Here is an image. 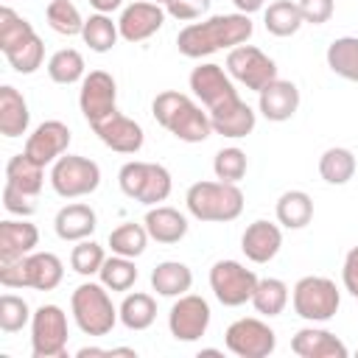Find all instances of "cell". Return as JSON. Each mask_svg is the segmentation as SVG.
<instances>
[{
    "mask_svg": "<svg viewBox=\"0 0 358 358\" xmlns=\"http://www.w3.org/2000/svg\"><path fill=\"white\" fill-rule=\"evenodd\" d=\"M255 25L249 20V14H215L204 22H190L187 28L179 31L176 36V48L182 56L187 59H201L210 56L215 50H232L238 45H243L252 36Z\"/></svg>",
    "mask_w": 358,
    "mask_h": 358,
    "instance_id": "6da1fadb",
    "label": "cell"
},
{
    "mask_svg": "<svg viewBox=\"0 0 358 358\" xmlns=\"http://www.w3.org/2000/svg\"><path fill=\"white\" fill-rule=\"evenodd\" d=\"M151 112L162 129H168L182 143H204L213 134L210 112H201L199 103H193L185 92L165 90L154 98Z\"/></svg>",
    "mask_w": 358,
    "mask_h": 358,
    "instance_id": "7a4b0ae2",
    "label": "cell"
},
{
    "mask_svg": "<svg viewBox=\"0 0 358 358\" xmlns=\"http://www.w3.org/2000/svg\"><path fill=\"white\" fill-rule=\"evenodd\" d=\"M187 213L199 221L227 224L243 213V193L232 182H196L187 187L185 196Z\"/></svg>",
    "mask_w": 358,
    "mask_h": 358,
    "instance_id": "3957f363",
    "label": "cell"
},
{
    "mask_svg": "<svg viewBox=\"0 0 358 358\" xmlns=\"http://www.w3.org/2000/svg\"><path fill=\"white\" fill-rule=\"evenodd\" d=\"M64 277V266L53 252H31L14 263L0 266V282L6 288L53 291Z\"/></svg>",
    "mask_w": 358,
    "mask_h": 358,
    "instance_id": "277c9868",
    "label": "cell"
},
{
    "mask_svg": "<svg viewBox=\"0 0 358 358\" xmlns=\"http://www.w3.org/2000/svg\"><path fill=\"white\" fill-rule=\"evenodd\" d=\"M70 308L78 330L87 336H106L120 319L103 282H81L70 296Z\"/></svg>",
    "mask_w": 358,
    "mask_h": 358,
    "instance_id": "5b68a950",
    "label": "cell"
},
{
    "mask_svg": "<svg viewBox=\"0 0 358 358\" xmlns=\"http://www.w3.org/2000/svg\"><path fill=\"white\" fill-rule=\"evenodd\" d=\"M117 185L140 204H159L171 196V173L159 162H126L117 173Z\"/></svg>",
    "mask_w": 358,
    "mask_h": 358,
    "instance_id": "8992f818",
    "label": "cell"
},
{
    "mask_svg": "<svg viewBox=\"0 0 358 358\" xmlns=\"http://www.w3.org/2000/svg\"><path fill=\"white\" fill-rule=\"evenodd\" d=\"M50 185L62 199H81L98 190L101 185V168L98 162L78 157V154H62L53 162L50 171Z\"/></svg>",
    "mask_w": 358,
    "mask_h": 358,
    "instance_id": "52a82bcc",
    "label": "cell"
},
{
    "mask_svg": "<svg viewBox=\"0 0 358 358\" xmlns=\"http://www.w3.org/2000/svg\"><path fill=\"white\" fill-rule=\"evenodd\" d=\"M291 302H294L296 316H302L308 322H327V319L336 316V310L341 305V296H338V288H336L333 280H327V277H302L294 285Z\"/></svg>",
    "mask_w": 358,
    "mask_h": 358,
    "instance_id": "ba28073f",
    "label": "cell"
},
{
    "mask_svg": "<svg viewBox=\"0 0 358 358\" xmlns=\"http://www.w3.org/2000/svg\"><path fill=\"white\" fill-rule=\"evenodd\" d=\"M34 358H62L67 352V313L59 305H39L31 316Z\"/></svg>",
    "mask_w": 358,
    "mask_h": 358,
    "instance_id": "9c48e42d",
    "label": "cell"
},
{
    "mask_svg": "<svg viewBox=\"0 0 358 358\" xmlns=\"http://www.w3.org/2000/svg\"><path fill=\"white\" fill-rule=\"evenodd\" d=\"M210 288L221 305L238 308L243 302H252V294L257 288V274L238 260H218L210 268Z\"/></svg>",
    "mask_w": 358,
    "mask_h": 358,
    "instance_id": "30bf717a",
    "label": "cell"
},
{
    "mask_svg": "<svg viewBox=\"0 0 358 358\" xmlns=\"http://www.w3.org/2000/svg\"><path fill=\"white\" fill-rule=\"evenodd\" d=\"M227 73L235 81H241L246 90L260 92L266 84H271L277 78V64L260 48L243 42L227 53Z\"/></svg>",
    "mask_w": 358,
    "mask_h": 358,
    "instance_id": "8fae6325",
    "label": "cell"
},
{
    "mask_svg": "<svg viewBox=\"0 0 358 358\" xmlns=\"http://www.w3.org/2000/svg\"><path fill=\"white\" fill-rule=\"evenodd\" d=\"M224 344L238 358H268L274 352L277 336L266 322L249 316V319H238L227 327Z\"/></svg>",
    "mask_w": 358,
    "mask_h": 358,
    "instance_id": "7c38bea8",
    "label": "cell"
},
{
    "mask_svg": "<svg viewBox=\"0 0 358 358\" xmlns=\"http://www.w3.org/2000/svg\"><path fill=\"white\" fill-rule=\"evenodd\" d=\"M78 106H81V115L87 117L90 126L115 115L117 112V84H115V78L106 70H92L90 76H84L81 92H78Z\"/></svg>",
    "mask_w": 358,
    "mask_h": 358,
    "instance_id": "4fadbf2b",
    "label": "cell"
},
{
    "mask_svg": "<svg viewBox=\"0 0 358 358\" xmlns=\"http://www.w3.org/2000/svg\"><path fill=\"white\" fill-rule=\"evenodd\" d=\"M168 327L176 341H199L210 327V305L204 296L182 294L168 313Z\"/></svg>",
    "mask_w": 358,
    "mask_h": 358,
    "instance_id": "5bb4252c",
    "label": "cell"
},
{
    "mask_svg": "<svg viewBox=\"0 0 358 358\" xmlns=\"http://www.w3.org/2000/svg\"><path fill=\"white\" fill-rule=\"evenodd\" d=\"M190 90L207 106V112L210 109H218L221 103H227L232 98H238V90H235L232 78L224 73L221 64H213V62L193 67V73H190Z\"/></svg>",
    "mask_w": 358,
    "mask_h": 358,
    "instance_id": "9a60e30c",
    "label": "cell"
},
{
    "mask_svg": "<svg viewBox=\"0 0 358 358\" xmlns=\"http://www.w3.org/2000/svg\"><path fill=\"white\" fill-rule=\"evenodd\" d=\"M162 22H165V8L159 3L137 0L123 8V14L117 20V31L126 42H143V39L154 36L162 28Z\"/></svg>",
    "mask_w": 358,
    "mask_h": 358,
    "instance_id": "2e32d148",
    "label": "cell"
},
{
    "mask_svg": "<svg viewBox=\"0 0 358 358\" xmlns=\"http://www.w3.org/2000/svg\"><path fill=\"white\" fill-rule=\"evenodd\" d=\"M67 145H70V129L62 120H45L28 134L25 154L34 162L48 165V162H56L62 154H67Z\"/></svg>",
    "mask_w": 358,
    "mask_h": 358,
    "instance_id": "e0dca14e",
    "label": "cell"
},
{
    "mask_svg": "<svg viewBox=\"0 0 358 358\" xmlns=\"http://www.w3.org/2000/svg\"><path fill=\"white\" fill-rule=\"evenodd\" d=\"M92 131L101 137V143H103L106 148H112V151H117V154H137V151L143 148V140H145L140 123H134L131 117H126V115H120V112H115V115H109L106 120L95 123Z\"/></svg>",
    "mask_w": 358,
    "mask_h": 358,
    "instance_id": "ac0fdd59",
    "label": "cell"
},
{
    "mask_svg": "<svg viewBox=\"0 0 358 358\" xmlns=\"http://www.w3.org/2000/svg\"><path fill=\"white\" fill-rule=\"evenodd\" d=\"M257 106L263 112L266 120L271 123H282V120H291L294 112L299 109V90L294 81H285V78H274L271 84H266L260 92H257Z\"/></svg>",
    "mask_w": 358,
    "mask_h": 358,
    "instance_id": "d6986e66",
    "label": "cell"
},
{
    "mask_svg": "<svg viewBox=\"0 0 358 358\" xmlns=\"http://www.w3.org/2000/svg\"><path fill=\"white\" fill-rule=\"evenodd\" d=\"M210 123H213V131L215 134H224V137L238 140V137L252 134L257 117H255V112H252V106L246 101L232 98V101L221 103L218 109H210Z\"/></svg>",
    "mask_w": 358,
    "mask_h": 358,
    "instance_id": "ffe728a7",
    "label": "cell"
},
{
    "mask_svg": "<svg viewBox=\"0 0 358 358\" xmlns=\"http://www.w3.org/2000/svg\"><path fill=\"white\" fill-rule=\"evenodd\" d=\"M282 246V232L271 221H252L241 235V249L252 263H268Z\"/></svg>",
    "mask_w": 358,
    "mask_h": 358,
    "instance_id": "44dd1931",
    "label": "cell"
},
{
    "mask_svg": "<svg viewBox=\"0 0 358 358\" xmlns=\"http://www.w3.org/2000/svg\"><path fill=\"white\" fill-rule=\"evenodd\" d=\"M291 350L299 358H347V347L338 336L322 327H302L291 338Z\"/></svg>",
    "mask_w": 358,
    "mask_h": 358,
    "instance_id": "7402d4cb",
    "label": "cell"
},
{
    "mask_svg": "<svg viewBox=\"0 0 358 358\" xmlns=\"http://www.w3.org/2000/svg\"><path fill=\"white\" fill-rule=\"evenodd\" d=\"M39 243V229L31 221H3L0 224V266L14 263L34 252Z\"/></svg>",
    "mask_w": 358,
    "mask_h": 358,
    "instance_id": "603a6c76",
    "label": "cell"
},
{
    "mask_svg": "<svg viewBox=\"0 0 358 358\" xmlns=\"http://www.w3.org/2000/svg\"><path fill=\"white\" fill-rule=\"evenodd\" d=\"M53 227H56V235L62 241H84V238H90L95 232L98 218H95V210L90 204H78L76 201V204H67V207H62L56 213Z\"/></svg>",
    "mask_w": 358,
    "mask_h": 358,
    "instance_id": "cb8c5ba5",
    "label": "cell"
},
{
    "mask_svg": "<svg viewBox=\"0 0 358 358\" xmlns=\"http://www.w3.org/2000/svg\"><path fill=\"white\" fill-rule=\"evenodd\" d=\"M28 123H31V112L25 98L11 84H3L0 87V134L20 137L28 131Z\"/></svg>",
    "mask_w": 358,
    "mask_h": 358,
    "instance_id": "d4e9b609",
    "label": "cell"
},
{
    "mask_svg": "<svg viewBox=\"0 0 358 358\" xmlns=\"http://www.w3.org/2000/svg\"><path fill=\"white\" fill-rule=\"evenodd\" d=\"M143 224L157 243H179L187 235V218L173 207H151Z\"/></svg>",
    "mask_w": 358,
    "mask_h": 358,
    "instance_id": "484cf974",
    "label": "cell"
},
{
    "mask_svg": "<svg viewBox=\"0 0 358 358\" xmlns=\"http://www.w3.org/2000/svg\"><path fill=\"white\" fill-rule=\"evenodd\" d=\"M3 56L8 59V64H11L17 73L31 76V73H36V70L42 67V62H45V45H42V39L36 36V31H28L22 39L11 42L8 48H3Z\"/></svg>",
    "mask_w": 358,
    "mask_h": 358,
    "instance_id": "4316f807",
    "label": "cell"
},
{
    "mask_svg": "<svg viewBox=\"0 0 358 358\" xmlns=\"http://www.w3.org/2000/svg\"><path fill=\"white\" fill-rule=\"evenodd\" d=\"M193 285V271L179 260H165L151 271V288L159 296H182Z\"/></svg>",
    "mask_w": 358,
    "mask_h": 358,
    "instance_id": "83f0119b",
    "label": "cell"
},
{
    "mask_svg": "<svg viewBox=\"0 0 358 358\" xmlns=\"http://www.w3.org/2000/svg\"><path fill=\"white\" fill-rule=\"evenodd\" d=\"M6 182L14 185V187H20L28 196H39L42 182H45V165L34 162L25 151L22 154H14L8 159V165H6Z\"/></svg>",
    "mask_w": 358,
    "mask_h": 358,
    "instance_id": "f1b7e54d",
    "label": "cell"
},
{
    "mask_svg": "<svg viewBox=\"0 0 358 358\" xmlns=\"http://www.w3.org/2000/svg\"><path fill=\"white\" fill-rule=\"evenodd\" d=\"M313 218V199L305 190H285L277 199V221L285 229H302Z\"/></svg>",
    "mask_w": 358,
    "mask_h": 358,
    "instance_id": "f546056e",
    "label": "cell"
},
{
    "mask_svg": "<svg viewBox=\"0 0 358 358\" xmlns=\"http://www.w3.org/2000/svg\"><path fill=\"white\" fill-rule=\"evenodd\" d=\"M117 316L129 330H148L157 319V302L151 294H143V291L126 294V299L117 308Z\"/></svg>",
    "mask_w": 358,
    "mask_h": 358,
    "instance_id": "4dcf8cb0",
    "label": "cell"
},
{
    "mask_svg": "<svg viewBox=\"0 0 358 358\" xmlns=\"http://www.w3.org/2000/svg\"><path fill=\"white\" fill-rule=\"evenodd\" d=\"M355 168H358L355 154L350 148H341V145L327 148L319 159V173L327 185H347L355 176Z\"/></svg>",
    "mask_w": 358,
    "mask_h": 358,
    "instance_id": "1f68e13d",
    "label": "cell"
},
{
    "mask_svg": "<svg viewBox=\"0 0 358 358\" xmlns=\"http://www.w3.org/2000/svg\"><path fill=\"white\" fill-rule=\"evenodd\" d=\"M327 67L347 81H358V36L333 39L327 48Z\"/></svg>",
    "mask_w": 358,
    "mask_h": 358,
    "instance_id": "d6a6232c",
    "label": "cell"
},
{
    "mask_svg": "<svg viewBox=\"0 0 358 358\" xmlns=\"http://www.w3.org/2000/svg\"><path fill=\"white\" fill-rule=\"evenodd\" d=\"M263 22H266V31L268 34H274V36H291V34L299 31V25L305 20H302V11H299V3L274 0V3H268L266 14H263Z\"/></svg>",
    "mask_w": 358,
    "mask_h": 358,
    "instance_id": "836d02e7",
    "label": "cell"
},
{
    "mask_svg": "<svg viewBox=\"0 0 358 358\" xmlns=\"http://www.w3.org/2000/svg\"><path fill=\"white\" fill-rule=\"evenodd\" d=\"M148 229L145 224H134V221H126L120 227H115L109 232V249L112 255H123V257H140L148 246Z\"/></svg>",
    "mask_w": 358,
    "mask_h": 358,
    "instance_id": "e575fe53",
    "label": "cell"
},
{
    "mask_svg": "<svg viewBox=\"0 0 358 358\" xmlns=\"http://www.w3.org/2000/svg\"><path fill=\"white\" fill-rule=\"evenodd\" d=\"M252 305L257 313L263 316H280L288 305V285L277 277H266V280H257V288L252 294Z\"/></svg>",
    "mask_w": 358,
    "mask_h": 358,
    "instance_id": "d590c367",
    "label": "cell"
},
{
    "mask_svg": "<svg viewBox=\"0 0 358 358\" xmlns=\"http://www.w3.org/2000/svg\"><path fill=\"white\" fill-rule=\"evenodd\" d=\"M120 31H117V22H112V17L106 14H92L90 20H84V28H81V39L84 45H90V50L95 53H106L115 48Z\"/></svg>",
    "mask_w": 358,
    "mask_h": 358,
    "instance_id": "8d00e7d4",
    "label": "cell"
},
{
    "mask_svg": "<svg viewBox=\"0 0 358 358\" xmlns=\"http://www.w3.org/2000/svg\"><path fill=\"white\" fill-rule=\"evenodd\" d=\"M48 76L56 84H76L84 81V56L73 48H62L48 59Z\"/></svg>",
    "mask_w": 358,
    "mask_h": 358,
    "instance_id": "74e56055",
    "label": "cell"
},
{
    "mask_svg": "<svg viewBox=\"0 0 358 358\" xmlns=\"http://www.w3.org/2000/svg\"><path fill=\"white\" fill-rule=\"evenodd\" d=\"M101 282L109 288V291H129L137 280V268L131 263V257H123V255H112L103 260L101 271H98Z\"/></svg>",
    "mask_w": 358,
    "mask_h": 358,
    "instance_id": "f35d334b",
    "label": "cell"
},
{
    "mask_svg": "<svg viewBox=\"0 0 358 358\" xmlns=\"http://www.w3.org/2000/svg\"><path fill=\"white\" fill-rule=\"evenodd\" d=\"M45 17H48V25L64 36H76L84 28V20L70 0H50L45 8Z\"/></svg>",
    "mask_w": 358,
    "mask_h": 358,
    "instance_id": "ab89813d",
    "label": "cell"
},
{
    "mask_svg": "<svg viewBox=\"0 0 358 358\" xmlns=\"http://www.w3.org/2000/svg\"><path fill=\"white\" fill-rule=\"evenodd\" d=\"M213 171H215V179L238 185L246 176V154L241 148H235V145L221 148L215 154V159H213Z\"/></svg>",
    "mask_w": 358,
    "mask_h": 358,
    "instance_id": "60d3db41",
    "label": "cell"
},
{
    "mask_svg": "<svg viewBox=\"0 0 358 358\" xmlns=\"http://www.w3.org/2000/svg\"><path fill=\"white\" fill-rule=\"evenodd\" d=\"M31 310L28 302L17 294H3L0 296V330L3 333H17L31 322Z\"/></svg>",
    "mask_w": 358,
    "mask_h": 358,
    "instance_id": "b9f144b4",
    "label": "cell"
},
{
    "mask_svg": "<svg viewBox=\"0 0 358 358\" xmlns=\"http://www.w3.org/2000/svg\"><path fill=\"white\" fill-rule=\"evenodd\" d=\"M106 255H103V246H98L95 241H78V246H73V255H70V266L73 271L90 277V274H98L101 266H103Z\"/></svg>",
    "mask_w": 358,
    "mask_h": 358,
    "instance_id": "7bdbcfd3",
    "label": "cell"
},
{
    "mask_svg": "<svg viewBox=\"0 0 358 358\" xmlns=\"http://www.w3.org/2000/svg\"><path fill=\"white\" fill-rule=\"evenodd\" d=\"M28 31H34V25H31L25 17H20V14H17L14 8H8V6L0 8V50L8 48L11 42L22 39Z\"/></svg>",
    "mask_w": 358,
    "mask_h": 358,
    "instance_id": "ee69618b",
    "label": "cell"
},
{
    "mask_svg": "<svg viewBox=\"0 0 358 358\" xmlns=\"http://www.w3.org/2000/svg\"><path fill=\"white\" fill-rule=\"evenodd\" d=\"M3 207L8 213L20 215V218H28V215L36 213V196H28L20 187H14V185L6 182V187H3Z\"/></svg>",
    "mask_w": 358,
    "mask_h": 358,
    "instance_id": "f6af8a7d",
    "label": "cell"
},
{
    "mask_svg": "<svg viewBox=\"0 0 358 358\" xmlns=\"http://www.w3.org/2000/svg\"><path fill=\"white\" fill-rule=\"evenodd\" d=\"M207 8H210V0H171V3H165V14H171L173 20H182V22L199 20Z\"/></svg>",
    "mask_w": 358,
    "mask_h": 358,
    "instance_id": "bcb514c9",
    "label": "cell"
},
{
    "mask_svg": "<svg viewBox=\"0 0 358 358\" xmlns=\"http://www.w3.org/2000/svg\"><path fill=\"white\" fill-rule=\"evenodd\" d=\"M333 8H336V0H299V11H302V20L310 22V25H322L333 17Z\"/></svg>",
    "mask_w": 358,
    "mask_h": 358,
    "instance_id": "7dc6e473",
    "label": "cell"
},
{
    "mask_svg": "<svg viewBox=\"0 0 358 358\" xmlns=\"http://www.w3.org/2000/svg\"><path fill=\"white\" fill-rule=\"evenodd\" d=\"M341 280H344V288L358 296V246H352L344 257V268H341Z\"/></svg>",
    "mask_w": 358,
    "mask_h": 358,
    "instance_id": "c3c4849f",
    "label": "cell"
},
{
    "mask_svg": "<svg viewBox=\"0 0 358 358\" xmlns=\"http://www.w3.org/2000/svg\"><path fill=\"white\" fill-rule=\"evenodd\" d=\"M232 3H235V8H238L241 14H255V11L263 8L266 0H232Z\"/></svg>",
    "mask_w": 358,
    "mask_h": 358,
    "instance_id": "681fc988",
    "label": "cell"
},
{
    "mask_svg": "<svg viewBox=\"0 0 358 358\" xmlns=\"http://www.w3.org/2000/svg\"><path fill=\"white\" fill-rule=\"evenodd\" d=\"M120 3H123V0H90V6H92L95 11H101V14H109V11L120 8Z\"/></svg>",
    "mask_w": 358,
    "mask_h": 358,
    "instance_id": "f907efd6",
    "label": "cell"
},
{
    "mask_svg": "<svg viewBox=\"0 0 358 358\" xmlns=\"http://www.w3.org/2000/svg\"><path fill=\"white\" fill-rule=\"evenodd\" d=\"M87 355H109V350H101V347H84V350H78V358H87Z\"/></svg>",
    "mask_w": 358,
    "mask_h": 358,
    "instance_id": "816d5d0a",
    "label": "cell"
},
{
    "mask_svg": "<svg viewBox=\"0 0 358 358\" xmlns=\"http://www.w3.org/2000/svg\"><path fill=\"white\" fill-rule=\"evenodd\" d=\"M109 355H131V358H134L137 352H134V350H129V347H112V350H109Z\"/></svg>",
    "mask_w": 358,
    "mask_h": 358,
    "instance_id": "f5cc1de1",
    "label": "cell"
},
{
    "mask_svg": "<svg viewBox=\"0 0 358 358\" xmlns=\"http://www.w3.org/2000/svg\"><path fill=\"white\" fill-rule=\"evenodd\" d=\"M151 3H162V6H165V3H171V0H151Z\"/></svg>",
    "mask_w": 358,
    "mask_h": 358,
    "instance_id": "db71d44e",
    "label": "cell"
}]
</instances>
